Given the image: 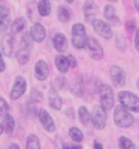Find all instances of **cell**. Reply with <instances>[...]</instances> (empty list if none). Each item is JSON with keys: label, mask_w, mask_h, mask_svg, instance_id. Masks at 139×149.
<instances>
[{"label": "cell", "mask_w": 139, "mask_h": 149, "mask_svg": "<svg viewBox=\"0 0 139 149\" xmlns=\"http://www.w3.org/2000/svg\"><path fill=\"white\" fill-rule=\"evenodd\" d=\"M87 33H85V27L82 26V24L77 22L75 26L72 27V43L73 46L77 49H82L87 46Z\"/></svg>", "instance_id": "6da1fadb"}, {"label": "cell", "mask_w": 139, "mask_h": 149, "mask_svg": "<svg viewBox=\"0 0 139 149\" xmlns=\"http://www.w3.org/2000/svg\"><path fill=\"white\" fill-rule=\"evenodd\" d=\"M114 121H115V124H117L118 127H123V128L130 127L132 124L135 122L132 113H130L127 109H124L123 106L115 107V110H114Z\"/></svg>", "instance_id": "7a4b0ae2"}, {"label": "cell", "mask_w": 139, "mask_h": 149, "mask_svg": "<svg viewBox=\"0 0 139 149\" xmlns=\"http://www.w3.org/2000/svg\"><path fill=\"white\" fill-rule=\"evenodd\" d=\"M118 100L121 103V106L127 110H133V112H139V97L135 95L130 91H121L118 94Z\"/></svg>", "instance_id": "3957f363"}, {"label": "cell", "mask_w": 139, "mask_h": 149, "mask_svg": "<svg viewBox=\"0 0 139 149\" xmlns=\"http://www.w3.org/2000/svg\"><path fill=\"white\" fill-rule=\"evenodd\" d=\"M99 97H100V106L105 110L114 109V91L109 85L100 84L99 86Z\"/></svg>", "instance_id": "277c9868"}, {"label": "cell", "mask_w": 139, "mask_h": 149, "mask_svg": "<svg viewBox=\"0 0 139 149\" xmlns=\"http://www.w3.org/2000/svg\"><path fill=\"white\" fill-rule=\"evenodd\" d=\"M30 45H32V40H30V34H24L22 39H21V48L18 49V54H17V60L20 64H24L29 61V57H30Z\"/></svg>", "instance_id": "5b68a950"}, {"label": "cell", "mask_w": 139, "mask_h": 149, "mask_svg": "<svg viewBox=\"0 0 139 149\" xmlns=\"http://www.w3.org/2000/svg\"><path fill=\"white\" fill-rule=\"evenodd\" d=\"M91 122L97 130H103L106 125V110L102 106H94L91 113Z\"/></svg>", "instance_id": "8992f818"}, {"label": "cell", "mask_w": 139, "mask_h": 149, "mask_svg": "<svg viewBox=\"0 0 139 149\" xmlns=\"http://www.w3.org/2000/svg\"><path fill=\"white\" fill-rule=\"evenodd\" d=\"M93 29L94 31L99 34V36H102L103 39H111L112 37V29L108 22L102 21V19H93Z\"/></svg>", "instance_id": "52a82bcc"}, {"label": "cell", "mask_w": 139, "mask_h": 149, "mask_svg": "<svg viewBox=\"0 0 139 149\" xmlns=\"http://www.w3.org/2000/svg\"><path fill=\"white\" fill-rule=\"evenodd\" d=\"M87 48H88V52H90V57L93 60H100V58L103 57V49L100 48L99 42L94 39V37H88Z\"/></svg>", "instance_id": "ba28073f"}, {"label": "cell", "mask_w": 139, "mask_h": 149, "mask_svg": "<svg viewBox=\"0 0 139 149\" xmlns=\"http://www.w3.org/2000/svg\"><path fill=\"white\" fill-rule=\"evenodd\" d=\"M26 86H27L26 79H24L22 76H17L15 84H14V86H12V91H11V97L14 98V100L20 98V97L24 94V91H26Z\"/></svg>", "instance_id": "9c48e42d"}, {"label": "cell", "mask_w": 139, "mask_h": 149, "mask_svg": "<svg viewBox=\"0 0 139 149\" xmlns=\"http://www.w3.org/2000/svg\"><path fill=\"white\" fill-rule=\"evenodd\" d=\"M39 121H41V124H42V127L46 130V131H49V133H53V131H55V125H54V121H53V118H51V115L48 113L46 110H39Z\"/></svg>", "instance_id": "30bf717a"}, {"label": "cell", "mask_w": 139, "mask_h": 149, "mask_svg": "<svg viewBox=\"0 0 139 149\" xmlns=\"http://www.w3.org/2000/svg\"><path fill=\"white\" fill-rule=\"evenodd\" d=\"M111 78L117 86H123L126 84V73L120 66H112L111 67Z\"/></svg>", "instance_id": "8fae6325"}, {"label": "cell", "mask_w": 139, "mask_h": 149, "mask_svg": "<svg viewBox=\"0 0 139 149\" xmlns=\"http://www.w3.org/2000/svg\"><path fill=\"white\" fill-rule=\"evenodd\" d=\"M11 26L9 9L5 3H0V31H6Z\"/></svg>", "instance_id": "7c38bea8"}, {"label": "cell", "mask_w": 139, "mask_h": 149, "mask_svg": "<svg viewBox=\"0 0 139 149\" xmlns=\"http://www.w3.org/2000/svg\"><path fill=\"white\" fill-rule=\"evenodd\" d=\"M30 36H32V39L34 42H42L45 39V36H46L45 27L42 26V24H39V22L33 24V27L30 29Z\"/></svg>", "instance_id": "4fadbf2b"}, {"label": "cell", "mask_w": 139, "mask_h": 149, "mask_svg": "<svg viewBox=\"0 0 139 149\" xmlns=\"http://www.w3.org/2000/svg\"><path fill=\"white\" fill-rule=\"evenodd\" d=\"M48 73H49L48 64L45 63L44 60H39L36 63V66H34V74H36V78L39 79V81H45L48 78Z\"/></svg>", "instance_id": "5bb4252c"}, {"label": "cell", "mask_w": 139, "mask_h": 149, "mask_svg": "<svg viewBox=\"0 0 139 149\" xmlns=\"http://www.w3.org/2000/svg\"><path fill=\"white\" fill-rule=\"evenodd\" d=\"M53 43H54V48L57 49L58 52H65L67 49V39H66V36L61 34V33H57L54 36Z\"/></svg>", "instance_id": "9a60e30c"}, {"label": "cell", "mask_w": 139, "mask_h": 149, "mask_svg": "<svg viewBox=\"0 0 139 149\" xmlns=\"http://www.w3.org/2000/svg\"><path fill=\"white\" fill-rule=\"evenodd\" d=\"M12 45H14V37H12V34H5L2 37V51L6 57L12 55Z\"/></svg>", "instance_id": "2e32d148"}, {"label": "cell", "mask_w": 139, "mask_h": 149, "mask_svg": "<svg viewBox=\"0 0 139 149\" xmlns=\"http://www.w3.org/2000/svg\"><path fill=\"white\" fill-rule=\"evenodd\" d=\"M48 102H49V106H51L53 109H55V110H60V109H61L63 102H61L60 95L55 93V90H54V88L49 90V94H48Z\"/></svg>", "instance_id": "e0dca14e"}, {"label": "cell", "mask_w": 139, "mask_h": 149, "mask_svg": "<svg viewBox=\"0 0 139 149\" xmlns=\"http://www.w3.org/2000/svg\"><path fill=\"white\" fill-rule=\"evenodd\" d=\"M55 66L58 69L60 73H66L67 69H69V61H67V57H63V55H57L55 57Z\"/></svg>", "instance_id": "ac0fdd59"}, {"label": "cell", "mask_w": 139, "mask_h": 149, "mask_svg": "<svg viewBox=\"0 0 139 149\" xmlns=\"http://www.w3.org/2000/svg\"><path fill=\"white\" fill-rule=\"evenodd\" d=\"M105 17H106V19L111 21L112 24H118V22H120V19H118V17H117V14H115V9H114L112 5H106V6H105Z\"/></svg>", "instance_id": "d6986e66"}, {"label": "cell", "mask_w": 139, "mask_h": 149, "mask_svg": "<svg viewBox=\"0 0 139 149\" xmlns=\"http://www.w3.org/2000/svg\"><path fill=\"white\" fill-rule=\"evenodd\" d=\"M72 93H73V95H78V97H81L84 94V84H82L81 76H78L75 79V82L72 84Z\"/></svg>", "instance_id": "ffe728a7"}, {"label": "cell", "mask_w": 139, "mask_h": 149, "mask_svg": "<svg viewBox=\"0 0 139 149\" xmlns=\"http://www.w3.org/2000/svg\"><path fill=\"white\" fill-rule=\"evenodd\" d=\"M78 115H79V119H81V122L84 124V125H85V127H90V124H91V116H90V113H88L87 107L81 106V107H79V112H78Z\"/></svg>", "instance_id": "44dd1931"}, {"label": "cell", "mask_w": 139, "mask_h": 149, "mask_svg": "<svg viewBox=\"0 0 139 149\" xmlns=\"http://www.w3.org/2000/svg\"><path fill=\"white\" fill-rule=\"evenodd\" d=\"M37 10H39L41 17L49 15V12H51V3H49L48 0H42V2L37 3Z\"/></svg>", "instance_id": "7402d4cb"}, {"label": "cell", "mask_w": 139, "mask_h": 149, "mask_svg": "<svg viewBox=\"0 0 139 149\" xmlns=\"http://www.w3.org/2000/svg\"><path fill=\"white\" fill-rule=\"evenodd\" d=\"M84 12H85V17H87L88 19H91V17L97 14V6H96V3H94V2H85V5H84Z\"/></svg>", "instance_id": "603a6c76"}, {"label": "cell", "mask_w": 139, "mask_h": 149, "mask_svg": "<svg viewBox=\"0 0 139 149\" xmlns=\"http://www.w3.org/2000/svg\"><path fill=\"white\" fill-rule=\"evenodd\" d=\"M69 136H70V139H72L73 142H77V143L82 142V139H84L82 131H81L79 128H77V127H72V128L69 130Z\"/></svg>", "instance_id": "cb8c5ba5"}, {"label": "cell", "mask_w": 139, "mask_h": 149, "mask_svg": "<svg viewBox=\"0 0 139 149\" xmlns=\"http://www.w3.org/2000/svg\"><path fill=\"white\" fill-rule=\"evenodd\" d=\"M118 146L121 149H136L135 148V143L129 137H126V136H121V137L118 139Z\"/></svg>", "instance_id": "d4e9b609"}, {"label": "cell", "mask_w": 139, "mask_h": 149, "mask_svg": "<svg viewBox=\"0 0 139 149\" xmlns=\"http://www.w3.org/2000/svg\"><path fill=\"white\" fill-rule=\"evenodd\" d=\"M27 149H41V143L36 134H30L27 137Z\"/></svg>", "instance_id": "484cf974"}, {"label": "cell", "mask_w": 139, "mask_h": 149, "mask_svg": "<svg viewBox=\"0 0 139 149\" xmlns=\"http://www.w3.org/2000/svg\"><path fill=\"white\" fill-rule=\"evenodd\" d=\"M24 29H26V19L24 18H17L12 22V33H18Z\"/></svg>", "instance_id": "4316f807"}, {"label": "cell", "mask_w": 139, "mask_h": 149, "mask_svg": "<svg viewBox=\"0 0 139 149\" xmlns=\"http://www.w3.org/2000/svg\"><path fill=\"white\" fill-rule=\"evenodd\" d=\"M58 19L61 22H67L70 19V10L65 6H60L58 8Z\"/></svg>", "instance_id": "83f0119b"}, {"label": "cell", "mask_w": 139, "mask_h": 149, "mask_svg": "<svg viewBox=\"0 0 139 149\" xmlns=\"http://www.w3.org/2000/svg\"><path fill=\"white\" fill-rule=\"evenodd\" d=\"M3 125H5V130H6V131L12 133V131H14V128H15L14 118H12L11 115H6V116H5V122H3Z\"/></svg>", "instance_id": "f1b7e54d"}, {"label": "cell", "mask_w": 139, "mask_h": 149, "mask_svg": "<svg viewBox=\"0 0 139 149\" xmlns=\"http://www.w3.org/2000/svg\"><path fill=\"white\" fill-rule=\"evenodd\" d=\"M8 110H9V107H8V103L3 100L2 97H0V116H6L8 115Z\"/></svg>", "instance_id": "f546056e"}, {"label": "cell", "mask_w": 139, "mask_h": 149, "mask_svg": "<svg viewBox=\"0 0 139 149\" xmlns=\"http://www.w3.org/2000/svg\"><path fill=\"white\" fill-rule=\"evenodd\" d=\"M65 84H66V79L65 78H55L54 79V88H65Z\"/></svg>", "instance_id": "4dcf8cb0"}, {"label": "cell", "mask_w": 139, "mask_h": 149, "mask_svg": "<svg viewBox=\"0 0 139 149\" xmlns=\"http://www.w3.org/2000/svg\"><path fill=\"white\" fill-rule=\"evenodd\" d=\"M117 43H118V48H120V49H124V48H126V40H124L123 36H118Z\"/></svg>", "instance_id": "1f68e13d"}, {"label": "cell", "mask_w": 139, "mask_h": 149, "mask_svg": "<svg viewBox=\"0 0 139 149\" xmlns=\"http://www.w3.org/2000/svg\"><path fill=\"white\" fill-rule=\"evenodd\" d=\"M32 95H33V100H37V102L42 98V97H41V93L37 91V90H32Z\"/></svg>", "instance_id": "d6a6232c"}, {"label": "cell", "mask_w": 139, "mask_h": 149, "mask_svg": "<svg viewBox=\"0 0 139 149\" xmlns=\"http://www.w3.org/2000/svg\"><path fill=\"white\" fill-rule=\"evenodd\" d=\"M67 61H69V66L70 67H77V60H75L73 55H69L67 57Z\"/></svg>", "instance_id": "836d02e7"}, {"label": "cell", "mask_w": 139, "mask_h": 149, "mask_svg": "<svg viewBox=\"0 0 139 149\" xmlns=\"http://www.w3.org/2000/svg\"><path fill=\"white\" fill-rule=\"evenodd\" d=\"M135 46H136V51H139V29L136 30V34H135Z\"/></svg>", "instance_id": "e575fe53"}, {"label": "cell", "mask_w": 139, "mask_h": 149, "mask_svg": "<svg viewBox=\"0 0 139 149\" xmlns=\"http://www.w3.org/2000/svg\"><path fill=\"white\" fill-rule=\"evenodd\" d=\"M63 149H81V146H78V145H63Z\"/></svg>", "instance_id": "d590c367"}, {"label": "cell", "mask_w": 139, "mask_h": 149, "mask_svg": "<svg viewBox=\"0 0 139 149\" xmlns=\"http://www.w3.org/2000/svg\"><path fill=\"white\" fill-rule=\"evenodd\" d=\"M127 30H129V31H133V30H135V22H133V21H129V22H127Z\"/></svg>", "instance_id": "8d00e7d4"}, {"label": "cell", "mask_w": 139, "mask_h": 149, "mask_svg": "<svg viewBox=\"0 0 139 149\" xmlns=\"http://www.w3.org/2000/svg\"><path fill=\"white\" fill-rule=\"evenodd\" d=\"M5 70V61L2 58V54H0V72H3Z\"/></svg>", "instance_id": "74e56055"}, {"label": "cell", "mask_w": 139, "mask_h": 149, "mask_svg": "<svg viewBox=\"0 0 139 149\" xmlns=\"http://www.w3.org/2000/svg\"><path fill=\"white\" fill-rule=\"evenodd\" d=\"M94 149H103V148H102V143H99V142H94Z\"/></svg>", "instance_id": "f35d334b"}, {"label": "cell", "mask_w": 139, "mask_h": 149, "mask_svg": "<svg viewBox=\"0 0 139 149\" xmlns=\"http://www.w3.org/2000/svg\"><path fill=\"white\" fill-rule=\"evenodd\" d=\"M9 149H20V148H18V145L14 143V145H11V146H9Z\"/></svg>", "instance_id": "ab89813d"}, {"label": "cell", "mask_w": 139, "mask_h": 149, "mask_svg": "<svg viewBox=\"0 0 139 149\" xmlns=\"http://www.w3.org/2000/svg\"><path fill=\"white\" fill-rule=\"evenodd\" d=\"M135 8H136L138 12H139V0H135Z\"/></svg>", "instance_id": "60d3db41"}, {"label": "cell", "mask_w": 139, "mask_h": 149, "mask_svg": "<svg viewBox=\"0 0 139 149\" xmlns=\"http://www.w3.org/2000/svg\"><path fill=\"white\" fill-rule=\"evenodd\" d=\"M2 133H3V131H2V125H0V134H2Z\"/></svg>", "instance_id": "b9f144b4"}, {"label": "cell", "mask_w": 139, "mask_h": 149, "mask_svg": "<svg viewBox=\"0 0 139 149\" xmlns=\"http://www.w3.org/2000/svg\"><path fill=\"white\" fill-rule=\"evenodd\" d=\"M136 85H138V88H139V78H138V84Z\"/></svg>", "instance_id": "7bdbcfd3"}, {"label": "cell", "mask_w": 139, "mask_h": 149, "mask_svg": "<svg viewBox=\"0 0 139 149\" xmlns=\"http://www.w3.org/2000/svg\"><path fill=\"white\" fill-rule=\"evenodd\" d=\"M138 149H139V148H138Z\"/></svg>", "instance_id": "ee69618b"}]
</instances>
